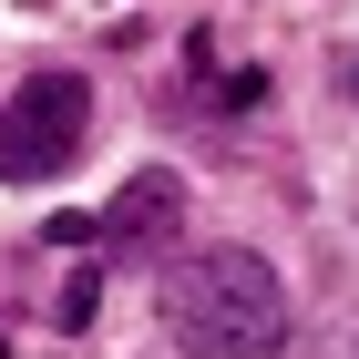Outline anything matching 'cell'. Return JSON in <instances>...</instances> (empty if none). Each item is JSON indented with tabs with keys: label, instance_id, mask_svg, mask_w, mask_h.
<instances>
[{
	"label": "cell",
	"instance_id": "cell-2",
	"mask_svg": "<svg viewBox=\"0 0 359 359\" xmlns=\"http://www.w3.org/2000/svg\"><path fill=\"white\" fill-rule=\"evenodd\" d=\"M93 134V83L83 72H31L0 113V185H52Z\"/></svg>",
	"mask_w": 359,
	"mask_h": 359
},
{
	"label": "cell",
	"instance_id": "cell-3",
	"mask_svg": "<svg viewBox=\"0 0 359 359\" xmlns=\"http://www.w3.org/2000/svg\"><path fill=\"white\" fill-rule=\"evenodd\" d=\"M175 216H185V185H175V175H134V185L103 205V226H93V236H103V247H165Z\"/></svg>",
	"mask_w": 359,
	"mask_h": 359
},
{
	"label": "cell",
	"instance_id": "cell-1",
	"mask_svg": "<svg viewBox=\"0 0 359 359\" xmlns=\"http://www.w3.org/2000/svg\"><path fill=\"white\" fill-rule=\"evenodd\" d=\"M165 329L195 359H267L287 339V287L267 257L247 247H205L185 267H165Z\"/></svg>",
	"mask_w": 359,
	"mask_h": 359
},
{
	"label": "cell",
	"instance_id": "cell-5",
	"mask_svg": "<svg viewBox=\"0 0 359 359\" xmlns=\"http://www.w3.org/2000/svg\"><path fill=\"white\" fill-rule=\"evenodd\" d=\"M0 359H11V329H0Z\"/></svg>",
	"mask_w": 359,
	"mask_h": 359
},
{
	"label": "cell",
	"instance_id": "cell-4",
	"mask_svg": "<svg viewBox=\"0 0 359 359\" xmlns=\"http://www.w3.org/2000/svg\"><path fill=\"white\" fill-rule=\"evenodd\" d=\"M93 308H103V277H72V287H62V298H52V318H62V329H83Z\"/></svg>",
	"mask_w": 359,
	"mask_h": 359
}]
</instances>
